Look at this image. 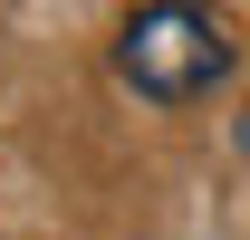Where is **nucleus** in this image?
Returning <instances> with one entry per match:
<instances>
[{
    "mask_svg": "<svg viewBox=\"0 0 250 240\" xmlns=\"http://www.w3.org/2000/svg\"><path fill=\"white\" fill-rule=\"evenodd\" d=\"M241 144H250V125H241Z\"/></svg>",
    "mask_w": 250,
    "mask_h": 240,
    "instance_id": "f03ea898",
    "label": "nucleus"
},
{
    "mask_svg": "<svg viewBox=\"0 0 250 240\" xmlns=\"http://www.w3.org/2000/svg\"><path fill=\"white\" fill-rule=\"evenodd\" d=\"M231 29H221V10L202 0H145L135 20L116 29V77L135 96H154V106H192V96H212L231 77Z\"/></svg>",
    "mask_w": 250,
    "mask_h": 240,
    "instance_id": "f257e3e1",
    "label": "nucleus"
}]
</instances>
